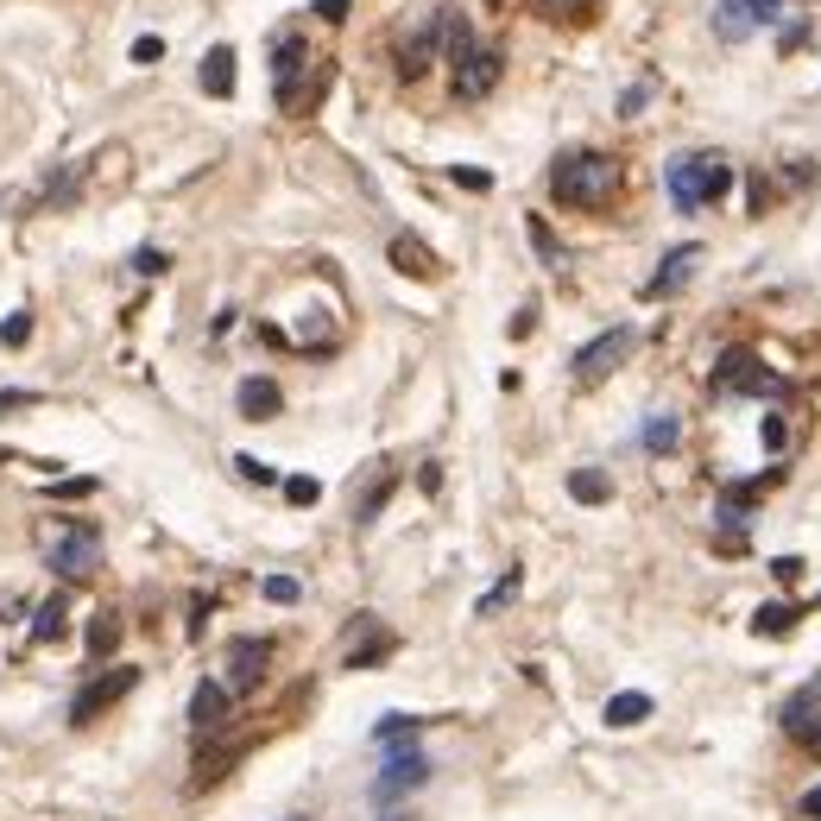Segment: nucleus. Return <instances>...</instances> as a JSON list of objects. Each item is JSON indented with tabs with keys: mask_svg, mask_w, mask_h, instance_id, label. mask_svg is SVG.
Returning a JSON list of instances; mask_svg holds the SVG:
<instances>
[{
	"mask_svg": "<svg viewBox=\"0 0 821 821\" xmlns=\"http://www.w3.org/2000/svg\"><path fill=\"white\" fill-rule=\"evenodd\" d=\"M626 190V165L613 152H563L550 165V196L563 209H613Z\"/></svg>",
	"mask_w": 821,
	"mask_h": 821,
	"instance_id": "obj_1",
	"label": "nucleus"
},
{
	"mask_svg": "<svg viewBox=\"0 0 821 821\" xmlns=\"http://www.w3.org/2000/svg\"><path fill=\"white\" fill-rule=\"evenodd\" d=\"M329 89V63L310 58L304 32H278L273 39V96L285 115H310L316 101Z\"/></svg>",
	"mask_w": 821,
	"mask_h": 821,
	"instance_id": "obj_2",
	"label": "nucleus"
},
{
	"mask_svg": "<svg viewBox=\"0 0 821 821\" xmlns=\"http://www.w3.org/2000/svg\"><path fill=\"white\" fill-rule=\"evenodd\" d=\"M664 184H670V202H676L683 216L714 209V202L733 190V158L714 152V146H702V152H676L664 165Z\"/></svg>",
	"mask_w": 821,
	"mask_h": 821,
	"instance_id": "obj_3",
	"label": "nucleus"
},
{
	"mask_svg": "<svg viewBox=\"0 0 821 821\" xmlns=\"http://www.w3.org/2000/svg\"><path fill=\"white\" fill-rule=\"evenodd\" d=\"M468 39H474L468 20H462L455 7H436V13H424V26H410L405 39H398V63H405V77H417V70L455 58Z\"/></svg>",
	"mask_w": 821,
	"mask_h": 821,
	"instance_id": "obj_4",
	"label": "nucleus"
},
{
	"mask_svg": "<svg viewBox=\"0 0 821 821\" xmlns=\"http://www.w3.org/2000/svg\"><path fill=\"white\" fill-rule=\"evenodd\" d=\"M431 771H436V764H431L424 745H386V764H379V778H373V809H392L398 797L424 790Z\"/></svg>",
	"mask_w": 821,
	"mask_h": 821,
	"instance_id": "obj_5",
	"label": "nucleus"
},
{
	"mask_svg": "<svg viewBox=\"0 0 821 821\" xmlns=\"http://www.w3.org/2000/svg\"><path fill=\"white\" fill-rule=\"evenodd\" d=\"M101 556H108V550H101V531L89 525V518H77L58 544L44 550V568H51L58 582H89V575L101 568Z\"/></svg>",
	"mask_w": 821,
	"mask_h": 821,
	"instance_id": "obj_6",
	"label": "nucleus"
},
{
	"mask_svg": "<svg viewBox=\"0 0 821 821\" xmlns=\"http://www.w3.org/2000/svg\"><path fill=\"white\" fill-rule=\"evenodd\" d=\"M139 689V670L133 664H108V670H96L89 683L70 695V726H89V721H101L108 708L120 702V695H133Z\"/></svg>",
	"mask_w": 821,
	"mask_h": 821,
	"instance_id": "obj_7",
	"label": "nucleus"
},
{
	"mask_svg": "<svg viewBox=\"0 0 821 821\" xmlns=\"http://www.w3.org/2000/svg\"><path fill=\"white\" fill-rule=\"evenodd\" d=\"M714 386L721 392H740V398H783V373H771L759 360V354H745V348H726L721 354V367H714Z\"/></svg>",
	"mask_w": 821,
	"mask_h": 821,
	"instance_id": "obj_8",
	"label": "nucleus"
},
{
	"mask_svg": "<svg viewBox=\"0 0 821 821\" xmlns=\"http://www.w3.org/2000/svg\"><path fill=\"white\" fill-rule=\"evenodd\" d=\"M783 7L790 0H714V32L726 44H745V39H759L764 26H778Z\"/></svg>",
	"mask_w": 821,
	"mask_h": 821,
	"instance_id": "obj_9",
	"label": "nucleus"
},
{
	"mask_svg": "<svg viewBox=\"0 0 821 821\" xmlns=\"http://www.w3.org/2000/svg\"><path fill=\"white\" fill-rule=\"evenodd\" d=\"M632 348H639V329L632 323H620V329H601L587 348H575V379L582 386H594V379H606L613 367H626Z\"/></svg>",
	"mask_w": 821,
	"mask_h": 821,
	"instance_id": "obj_10",
	"label": "nucleus"
},
{
	"mask_svg": "<svg viewBox=\"0 0 821 821\" xmlns=\"http://www.w3.org/2000/svg\"><path fill=\"white\" fill-rule=\"evenodd\" d=\"M449 63H455V96H462V101H481L493 82H499V51L481 44V39H468Z\"/></svg>",
	"mask_w": 821,
	"mask_h": 821,
	"instance_id": "obj_11",
	"label": "nucleus"
},
{
	"mask_svg": "<svg viewBox=\"0 0 821 821\" xmlns=\"http://www.w3.org/2000/svg\"><path fill=\"white\" fill-rule=\"evenodd\" d=\"M273 670V639H235L228 645V695H254Z\"/></svg>",
	"mask_w": 821,
	"mask_h": 821,
	"instance_id": "obj_12",
	"label": "nucleus"
},
{
	"mask_svg": "<svg viewBox=\"0 0 821 821\" xmlns=\"http://www.w3.org/2000/svg\"><path fill=\"white\" fill-rule=\"evenodd\" d=\"M228 714H235V695H228V683H196V695H190V733L196 740H216L221 726H228Z\"/></svg>",
	"mask_w": 821,
	"mask_h": 821,
	"instance_id": "obj_13",
	"label": "nucleus"
},
{
	"mask_svg": "<svg viewBox=\"0 0 821 821\" xmlns=\"http://www.w3.org/2000/svg\"><path fill=\"white\" fill-rule=\"evenodd\" d=\"M695 266H702V247H695V240H689V247H670L664 266L645 278V297H651V304H657V297H676L689 278H695Z\"/></svg>",
	"mask_w": 821,
	"mask_h": 821,
	"instance_id": "obj_14",
	"label": "nucleus"
},
{
	"mask_svg": "<svg viewBox=\"0 0 821 821\" xmlns=\"http://www.w3.org/2000/svg\"><path fill=\"white\" fill-rule=\"evenodd\" d=\"M354 632H360V639L342 651V670H373L379 657H392V645H398V639H392V632L379 626L373 613H360V620H354Z\"/></svg>",
	"mask_w": 821,
	"mask_h": 821,
	"instance_id": "obj_15",
	"label": "nucleus"
},
{
	"mask_svg": "<svg viewBox=\"0 0 821 821\" xmlns=\"http://www.w3.org/2000/svg\"><path fill=\"white\" fill-rule=\"evenodd\" d=\"M235 405H240V417H247V424H273L278 405H285V392H278L273 379H266V373H254V379H240Z\"/></svg>",
	"mask_w": 821,
	"mask_h": 821,
	"instance_id": "obj_16",
	"label": "nucleus"
},
{
	"mask_svg": "<svg viewBox=\"0 0 821 821\" xmlns=\"http://www.w3.org/2000/svg\"><path fill=\"white\" fill-rule=\"evenodd\" d=\"M392 266H398L405 278H431L436 273V254L417 235H392Z\"/></svg>",
	"mask_w": 821,
	"mask_h": 821,
	"instance_id": "obj_17",
	"label": "nucleus"
},
{
	"mask_svg": "<svg viewBox=\"0 0 821 821\" xmlns=\"http://www.w3.org/2000/svg\"><path fill=\"white\" fill-rule=\"evenodd\" d=\"M115 645H120V613H115V606H101L96 620H89V639H82V651H89L96 664H108V657H115Z\"/></svg>",
	"mask_w": 821,
	"mask_h": 821,
	"instance_id": "obj_18",
	"label": "nucleus"
},
{
	"mask_svg": "<svg viewBox=\"0 0 821 821\" xmlns=\"http://www.w3.org/2000/svg\"><path fill=\"white\" fill-rule=\"evenodd\" d=\"M601 721H606V726H639V721H651V695H645V689H620V695L606 702Z\"/></svg>",
	"mask_w": 821,
	"mask_h": 821,
	"instance_id": "obj_19",
	"label": "nucleus"
},
{
	"mask_svg": "<svg viewBox=\"0 0 821 821\" xmlns=\"http://www.w3.org/2000/svg\"><path fill=\"white\" fill-rule=\"evenodd\" d=\"M240 752H247V740H235V745H216V752H202V759H196V790H209L216 778H228V771L240 764Z\"/></svg>",
	"mask_w": 821,
	"mask_h": 821,
	"instance_id": "obj_20",
	"label": "nucleus"
},
{
	"mask_svg": "<svg viewBox=\"0 0 821 821\" xmlns=\"http://www.w3.org/2000/svg\"><path fill=\"white\" fill-rule=\"evenodd\" d=\"M639 443H645L651 455H670L676 443H683V417H670V410H657V417H645V431H639Z\"/></svg>",
	"mask_w": 821,
	"mask_h": 821,
	"instance_id": "obj_21",
	"label": "nucleus"
},
{
	"mask_svg": "<svg viewBox=\"0 0 821 821\" xmlns=\"http://www.w3.org/2000/svg\"><path fill=\"white\" fill-rule=\"evenodd\" d=\"M202 89H209V96H235V51H228V44H216V51L202 58Z\"/></svg>",
	"mask_w": 821,
	"mask_h": 821,
	"instance_id": "obj_22",
	"label": "nucleus"
},
{
	"mask_svg": "<svg viewBox=\"0 0 821 821\" xmlns=\"http://www.w3.org/2000/svg\"><path fill=\"white\" fill-rule=\"evenodd\" d=\"M752 632H759V639H783V632H797V606H783V601L759 606V620H752Z\"/></svg>",
	"mask_w": 821,
	"mask_h": 821,
	"instance_id": "obj_23",
	"label": "nucleus"
},
{
	"mask_svg": "<svg viewBox=\"0 0 821 821\" xmlns=\"http://www.w3.org/2000/svg\"><path fill=\"white\" fill-rule=\"evenodd\" d=\"M568 493H575L582 506H601L606 493H613V481H606L601 468H575V474H568Z\"/></svg>",
	"mask_w": 821,
	"mask_h": 821,
	"instance_id": "obj_24",
	"label": "nucleus"
},
{
	"mask_svg": "<svg viewBox=\"0 0 821 821\" xmlns=\"http://www.w3.org/2000/svg\"><path fill=\"white\" fill-rule=\"evenodd\" d=\"M63 613H70V601H63V594H51V601L39 606V626H32V639H39V645H58V639H63Z\"/></svg>",
	"mask_w": 821,
	"mask_h": 821,
	"instance_id": "obj_25",
	"label": "nucleus"
},
{
	"mask_svg": "<svg viewBox=\"0 0 821 821\" xmlns=\"http://www.w3.org/2000/svg\"><path fill=\"white\" fill-rule=\"evenodd\" d=\"M417 714H386V721L373 726V745H410V733H417Z\"/></svg>",
	"mask_w": 821,
	"mask_h": 821,
	"instance_id": "obj_26",
	"label": "nucleus"
},
{
	"mask_svg": "<svg viewBox=\"0 0 821 821\" xmlns=\"http://www.w3.org/2000/svg\"><path fill=\"white\" fill-rule=\"evenodd\" d=\"M518 587H525V568H506V582H499V587H487V594H481V606H474V613H481V620H487V613H499V606H506L512 594H518Z\"/></svg>",
	"mask_w": 821,
	"mask_h": 821,
	"instance_id": "obj_27",
	"label": "nucleus"
},
{
	"mask_svg": "<svg viewBox=\"0 0 821 821\" xmlns=\"http://www.w3.org/2000/svg\"><path fill=\"white\" fill-rule=\"evenodd\" d=\"M537 13H550V20H594L601 0H537Z\"/></svg>",
	"mask_w": 821,
	"mask_h": 821,
	"instance_id": "obj_28",
	"label": "nucleus"
},
{
	"mask_svg": "<svg viewBox=\"0 0 821 821\" xmlns=\"http://www.w3.org/2000/svg\"><path fill=\"white\" fill-rule=\"evenodd\" d=\"M531 247H537V254H544L550 266H556V273H563V266H568V254H563V247H556V235H550V228H544V221H537V216H531Z\"/></svg>",
	"mask_w": 821,
	"mask_h": 821,
	"instance_id": "obj_29",
	"label": "nucleus"
},
{
	"mask_svg": "<svg viewBox=\"0 0 821 821\" xmlns=\"http://www.w3.org/2000/svg\"><path fill=\"white\" fill-rule=\"evenodd\" d=\"M26 335H32V316H26V310H13L7 323H0V342H7V348H20Z\"/></svg>",
	"mask_w": 821,
	"mask_h": 821,
	"instance_id": "obj_30",
	"label": "nucleus"
},
{
	"mask_svg": "<svg viewBox=\"0 0 821 821\" xmlns=\"http://www.w3.org/2000/svg\"><path fill=\"white\" fill-rule=\"evenodd\" d=\"M316 493H323V487H316L310 474H297V481H285V499H291V506H316Z\"/></svg>",
	"mask_w": 821,
	"mask_h": 821,
	"instance_id": "obj_31",
	"label": "nucleus"
},
{
	"mask_svg": "<svg viewBox=\"0 0 821 821\" xmlns=\"http://www.w3.org/2000/svg\"><path fill=\"white\" fill-rule=\"evenodd\" d=\"M297 594H304V587H297L291 575H266V601H278V606H291Z\"/></svg>",
	"mask_w": 821,
	"mask_h": 821,
	"instance_id": "obj_32",
	"label": "nucleus"
},
{
	"mask_svg": "<svg viewBox=\"0 0 821 821\" xmlns=\"http://www.w3.org/2000/svg\"><path fill=\"white\" fill-rule=\"evenodd\" d=\"M386 499H392V474H386V481H379V487L367 493V499H360V525H373V518H379V506H386Z\"/></svg>",
	"mask_w": 821,
	"mask_h": 821,
	"instance_id": "obj_33",
	"label": "nucleus"
},
{
	"mask_svg": "<svg viewBox=\"0 0 821 821\" xmlns=\"http://www.w3.org/2000/svg\"><path fill=\"white\" fill-rule=\"evenodd\" d=\"M235 468L247 474V481H254V487H273V468H266V462H259V455H235Z\"/></svg>",
	"mask_w": 821,
	"mask_h": 821,
	"instance_id": "obj_34",
	"label": "nucleus"
},
{
	"mask_svg": "<svg viewBox=\"0 0 821 821\" xmlns=\"http://www.w3.org/2000/svg\"><path fill=\"white\" fill-rule=\"evenodd\" d=\"M165 266H171V259L158 254V247H139V254H133V273H146V278H158Z\"/></svg>",
	"mask_w": 821,
	"mask_h": 821,
	"instance_id": "obj_35",
	"label": "nucleus"
},
{
	"mask_svg": "<svg viewBox=\"0 0 821 821\" xmlns=\"http://www.w3.org/2000/svg\"><path fill=\"white\" fill-rule=\"evenodd\" d=\"M759 436H764V449L778 455L783 443H790V424H783V417H764V431H759Z\"/></svg>",
	"mask_w": 821,
	"mask_h": 821,
	"instance_id": "obj_36",
	"label": "nucleus"
},
{
	"mask_svg": "<svg viewBox=\"0 0 821 821\" xmlns=\"http://www.w3.org/2000/svg\"><path fill=\"white\" fill-rule=\"evenodd\" d=\"M797 815H802V821H821V783H815V790H802Z\"/></svg>",
	"mask_w": 821,
	"mask_h": 821,
	"instance_id": "obj_37",
	"label": "nucleus"
},
{
	"mask_svg": "<svg viewBox=\"0 0 821 821\" xmlns=\"http://www.w3.org/2000/svg\"><path fill=\"white\" fill-rule=\"evenodd\" d=\"M158 58H165V44L158 39H133V63H158Z\"/></svg>",
	"mask_w": 821,
	"mask_h": 821,
	"instance_id": "obj_38",
	"label": "nucleus"
},
{
	"mask_svg": "<svg viewBox=\"0 0 821 821\" xmlns=\"http://www.w3.org/2000/svg\"><path fill=\"white\" fill-rule=\"evenodd\" d=\"M771 575H778V582L790 587V582H797V575H802V563H797V556H778V563H771Z\"/></svg>",
	"mask_w": 821,
	"mask_h": 821,
	"instance_id": "obj_39",
	"label": "nucleus"
},
{
	"mask_svg": "<svg viewBox=\"0 0 821 821\" xmlns=\"http://www.w3.org/2000/svg\"><path fill=\"white\" fill-rule=\"evenodd\" d=\"M455 184H462V190H487L493 177H487V171H468V165H462V171H455Z\"/></svg>",
	"mask_w": 821,
	"mask_h": 821,
	"instance_id": "obj_40",
	"label": "nucleus"
},
{
	"mask_svg": "<svg viewBox=\"0 0 821 821\" xmlns=\"http://www.w3.org/2000/svg\"><path fill=\"white\" fill-rule=\"evenodd\" d=\"M51 493H58V499H70V493H77V499H82V493H96V481H58Z\"/></svg>",
	"mask_w": 821,
	"mask_h": 821,
	"instance_id": "obj_41",
	"label": "nucleus"
},
{
	"mask_svg": "<svg viewBox=\"0 0 821 821\" xmlns=\"http://www.w3.org/2000/svg\"><path fill=\"white\" fill-rule=\"evenodd\" d=\"M348 7H354V0H316V13H323V20H342Z\"/></svg>",
	"mask_w": 821,
	"mask_h": 821,
	"instance_id": "obj_42",
	"label": "nucleus"
},
{
	"mask_svg": "<svg viewBox=\"0 0 821 821\" xmlns=\"http://www.w3.org/2000/svg\"><path fill=\"white\" fill-rule=\"evenodd\" d=\"M379 821H405V815H379Z\"/></svg>",
	"mask_w": 821,
	"mask_h": 821,
	"instance_id": "obj_43",
	"label": "nucleus"
}]
</instances>
